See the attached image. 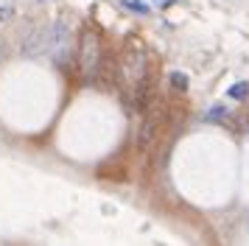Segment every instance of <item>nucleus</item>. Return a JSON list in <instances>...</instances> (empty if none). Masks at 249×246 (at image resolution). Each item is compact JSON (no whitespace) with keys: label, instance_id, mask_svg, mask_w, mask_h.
<instances>
[{"label":"nucleus","instance_id":"1","mask_svg":"<svg viewBox=\"0 0 249 246\" xmlns=\"http://www.w3.org/2000/svg\"><path fill=\"white\" fill-rule=\"evenodd\" d=\"M79 65H81V70H84V73H90V76H95V73H98V67H101V42H98V36H95L90 28L81 34Z\"/></svg>","mask_w":249,"mask_h":246},{"label":"nucleus","instance_id":"2","mask_svg":"<svg viewBox=\"0 0 249 246\" xmlns=\"http://www.w3.org/2000/svg\"><path fill=\"white\" fill-rule=\"evenodd\" d=\"M48 51L53 56V62L59 67L68 65V56H70V28L65 22H56L51 28V39H48Z\"/></svg>","mask_w":249,"mask_h":246},{"label":"nucleus","instance_id":"3","mask_svg":"<svg viewBox=\"0 0 249 246\" xmlns=\"http://www.w3.org/2000/svg\"><path fill=\"white\" fill-rule=\"evenodd\" d=\"M154 137H157V123L151 121V118H146L143 126H140V132H137V148H140V151L148 148V145L154 143Z\"/></svg>","mask_w":249,"mask_h":246},{"label":"nucleus","instance_id":"4","mask_svg":"<svg viewBox=\"0 0 249 246\" xmlns=\"http://www.w3.org/2000/svg\"><path fill=\"white\" fill-rule=\"evenodd\" d=\"M227 95L232 101H247L249 98V81H235L232 87L227 89Z\"/></svg>","mask_w":249,"mask_h":246},{"label":"nucleus","instance_id":"5","mask_svg":"<svg viewBox=\"0 0 249 246\" xmlns=\"http://www.w3.org/2000/svg\"><path fill=\"white\" fill-rule=\"evenodd\" d=\"M168 81H171V87L177 89V92H185V89H188V84H191V81H188V76H185V73H179V70H174V73L168 76Z\"/></svg>","mask_w":249,"mask_h":246},{"label":"nucleus","instance_id":"6","mask_svg":"<svg viewBox=\"0 0 249 246\" xmlns=\"http://www.w3.org/2000/svg\"><path fill=\"white\" fill-rule=\"evenodd\" d=\"M124 6H126L129 11H135V14H148V11H151L146 3H143V0H124Z\"/></svg>","mask_w":249,"mask_h":246},{"label":"nucleus","instance_id":"7","mask_svg":"<svg viewBox=\"0 0 249 246\" xmlns=\"http://www.w3.org/2000/svg\"><path fill=\"white\" fill-rule=\"evenodd\" d=\"M224 118H227L224 106H213V109H210V115H207V121H224Z\"/></svg>","mask_w":249,"mask_h":246},{"label":"nucleus","instance_id":"8","mask_svg":"<svg viewBox=\"0 0 249 246\" xmlns=\"http://www.w3.org/2000/svg\"><path fill=\"white\" fill-rule=\"evenodd\" d=\"M9 17H12V9H9V6H6V9H0V20H9Z\"/></svg>","mask_w":249,"mask_h":246},{"label":"nucleus","instance_id":"9","mask_svg":"<svg viewBox=\"0 0 249 246\" xmlns=\"http://www.w3.org/2000/svg\"><path fill=\"white\" fill-rule=\"evenodd\" d=\"M42 3H45V0H42Z\"/></svg>","mask_w":249,"mask_h":246}]
</instances>
